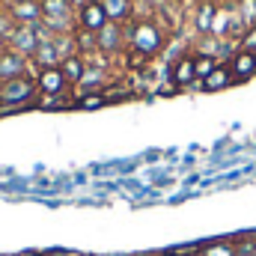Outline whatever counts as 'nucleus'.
<instances>
[{"label":"nucleus","mask_w":256,"mask_h":256,"mask_svg":"<svg viewBox=\"0 0 256 256\" xmlns=\"http://www.w3.org/2000/svg\"><path fill=\"white\" fill-rule=\"evenodd\" d=\"M122 27H126V45L134 48V51H140V54H146L149 60L164 54V48L170 42V36L158 27L155 18H131Z\"/></svg>","instance_id":"f257e3e1"},{"label":"nucleus","mask_w":256,"mask_h":256,"mask_svg":"<svg viewBox=\"0 0 256 256\" xmlns=\"http://www.w3.org/2000/svg\"><path fill=\"white\" fill-rule=\"evenodd\" d=\"M36 98H39L36 78H30V74L0 84V104H6V108H36Z\"/></svg>","instance_id":"f03ea898"},{"label":"nucleus","mask_w":256,"mask_h":256,"mask_svg":"<svg viewBox=\"0 0 256 256\" xmlns=\"http://www.w3.org/2000/svg\"><path fill=\"white\" fill-rule=\"evenodd\" d=\"M96 42H98V54L108 57V60H120V54L126 51V27L116 24V21H108L98 33H96Z\"/></svg>","instance_id":"7ed1b4c3"},{"label":"nucleus","mask_w":256,"mask_h":256,"mask_svg":"<svg viewBox=\"0 0 256 256\" xmlns=\"http://www.w3.org/2000/svg\"><path fill=\"white\" fill-rule=\"evenodd\" d=\"M24 74L36 78L39 68L30 63V57L18 54V51H12V48H3V51H0V84H3V80H15V78H24Z\"/></svg>","instance_id":"20e7f679"},{"label":"nucleus","mask_w":256,"mask_h":256,"mask_svg":"<svg viewBox=\"0 0 256 256\" xmlns=\"http://www.w3.org/2000/svg\"><path fill=\"white\" fill-rule=\"evenodd\" d=\"M74 24H78L80 30H92V33H98V30L108 24V12H104L102 0H86V3L74 12Z\"/></svg>","instance_id":"39448f33"},{"label":"nucleus","mask_w":256,"mask_h":256,"mask_svg":"<svg viewBox=\"0 0 256 256\" xmlns=\"http://www.w3.org/2000/svg\"><path fill=\"white\" fill-rule=\"evenodd\" d=\"M36 90H39V96H68L72 92V86H68L66 74L60 72V66L57 68H39Z\"/></svg>","instance_id":"423d86ee"},{"label":"nucleus","mask_w":256,"mask_h":256,"mask_svg":"<svg viewBox=\"0 0 256 256\" xmlns=\"http://www.w3.org/2000/svg\"><path fill=\"white\" fill-rule=\"evenodd\" d=\"M6 48L18 51V54H24V57H33V54H36V48H39V36H36L33 24H18V27L12 30V36H9Z\"/></svg>","instance_id":"0eeeda50"},{"label":"nucleus","mask_w":256,"mask_h":256,"mask_svg":"<svg viewBox=\"0 0 256 256\" xmlns=\"http://www.w3.org/2000/svg\"><path fill=\"white\" fill-rule=\"evenodd\" d=\"M214 15H218V3L214 0H196L194 15H191L194 36H208L212 33V24H214Z\"/></svg>","instance_id":"6e6552de"},{"label":"nucleus","mask_w":256,"mask_h":256,"mask_svg":"<svg viewBox=\"0 0 256 256\" xmlns=\"http://www.w3.org/2000/svg\"><path fill=\"white\" fill-rule=\"evenodd\" d=\"M6 9L15 18V24H39L42 21V0H15Z\"/></svg>","instance_id":"1a4fd4ad"},{"label":"nucleus","mask_w":256,"mask_h":256,"mask_svg":"<svg viewBox=\"0 0 256 256\" xmlns=\"http://www.w3.org/2000/svg\"><path fill=\"white\" fill-rule=\"evenodd\" d=\"M226 66H230L236 84H244V80H250L256 74V51H236V57Z\"/></svg>","instance_id":"9d476101"},{"label":"nucleus","mask_w":256,"mask_h":256,"mask_svg":"<svg viewBox=\"0 0 256 256\" xmlns=\"http://www.w3.org/2000/svg\"><path fill=\"white\" fill-rule=\"evenodd\" d=\"M170 80L179 86V90H188L196 84V72H194V54H185L179 57L176 63L170 66Z\"/></svg>","instance_id":"9b49d317"},{"label":"nucleus","mask_w":256,"mask_h":256,"mask_svg":"<svg viewBox=\"0 0 256 256\" xmlns=\"http://www.w3.org/2000/svg\"><path fill=\"white\" fill-rule=\"evenodd\" d=\"M232 84H236V78H232L230 66L220 63L206 80H200V90H202V92H220V90H226V86H232Z\"/></svg>","instance_id":"f8f14e48"},{"label":"nucleus","mask_w":256,"mask_h":256,"mask_svg":"<svg viewBox=\"0 0 256 256\" xmlns=\"http://www.w3.org/2000/svg\"><path fill=\"white\" fill-rule=\"evenodd\" d=\"M104 12H108V21H116V24H126L134 18V6L137 0H102Z\"/></svg>","instance_id":"ddd939ff"},{"label":"nucleus","mask_w":256,"mask_h":256,"mask_svg":"<svg viewBox=\"0 0 256 256\" xmlns=\"http://www.w3.org/2000/svg\"><path fill=\"white\" fill-rule=\"evenodd\" d=\"M74 48H78V54L84 57V60H92L96 54H98V42H96V33L92 30H80V27H74Z\"/></svg>","instance_id":"4468645a"},{"label":"nucleus","mask_w":256,"mask_h":256,"mask_svg":"<svg viewBox=\"0 0 256 256\" xmlns=\"http://www.w3.org/2000/svg\"><path fill=\"white\" fill-rule=\"evenodd\" d=\"M60 72L66 74V80H68V86L74 90L78 84H80V78H84V72H86V60L80 57V54H74V57H68L60 63Z\"/></svg>","instance_id":"2eb2a0df"},{"label":"nucleus","mask_w":256,"mask_h":256,"mask_svg":"<svg viewBox=\"0 0 256 256\" xmlns=\"http://www.w3.org/2000/svg\"><path fill=\"white\" fill-rule=\"evenodd\" d=\"M200 256H238V254H236V242H232V238H224V242H208V244H202Z\"/></svg>","instance_id":"dca6fc26"},{"label":"nucleus","mask_w":256,"mask_h":256,"mask_svg":"<svg viewBox=\"0 0 256 256\" xmlns=\"http://www.w3.org/2000/svg\"><path fill=\"white\" fill-rule=\"evenodd\" d=\"M218 60L214 57H206V54H194V72H196V80H206L214 68H218Z\"/></svg>","instance_id":"f3484780"},{"label":"nucleus","mask_w":256,"mask_h":256,"mask_svg":"<svg viewBox=\"0 0 256 256\" xmlns=\"http://www.w3.org/2000/svg\"><path fill=\"white\" fill-rule=\"evenodd\" d=\"M104 96L102 92H84V96H74V108L80 110H96V108H104Z\"/></svg>","instance_id":"a211bd4d"},{"label":"nucleus","mask_w":256,"mask_h":256,"mask_svg":"<svg viewBox=\"0 0 256 256\" xmlns=\"http://www.w3.org/2000/svg\"><path fill=\"white\" fill-rule=\"evenodd\" d=\"M236 9H238V15H242L244 27H254V24H256V0H238V3H236Z\"/></svg>","instance_id":"6ab92c4d"},{"label":"nucleus","mask_w":256,"mask_h":256,"mask_svg":"<svg viewBox=\"0 0 256 256\" xmlns=\"http://www.w3.org/2000/svg\"><path fill=\"white\" fill-rule=\"evenodd\" d=\"M238 51H256V24L244 30V36L238 39Z\"/></svg>","instance_id":"aec40b11"},{"label":"nucleus","mask_w":256,"mask_h":256,"mask_svg":"<svg viewBox=\"0 0 256 256\" xmlns=\"http://www.w3.org/2000/svg\"><path fill=\"white\" fill-rule=\"evenodd\" d=\"M176 92H179V86H176L173 80H170V84H161V86H158V96H176Z\"/></svg>","instance_id":"412c9836"},{"label":"nucleus","mask_w":256,"mask_h":256,"mask_svg":"<svg viewBox=\"0 0 256 256\" xmlns=\"http://www.w3.org/2000/svg\"><path fill=\"white\" fill-rule=\"evenodd\" d=\"M12 256H42V250H18V254H12Z\"/></svg>","instance_id":"4be33fe9"},{"label":"nucleus","mask_w":256,"mask_h":256,"mask_svg":"<svg viewBox=\"0 0 256 256\" xmlns=\"http://www.w3.org/2000/svg\"><path fill=\"white\" fill-rule=\"evenodd\" d=\"M152 256H176L173 250H158V254H152Z\"/></svg>","instance_id":"5701e85b"},{"label":"nucleus","mask_w":256,"mask_h":256,"mask_svg":"<svg viewBox=\"0 0 256 256\" xmlns=\"http://www.w3.org/2000/svg\"><path fill=\"white\" fill-rule=\"evenodd\" d=\"M12 3H15V0H0V6H3V9H6V6H12Z\"/></svg>","instance_id":"b1692460"},{"label":"nucleus","mask_w":256,"mask_h":256,"mask_svg":"<svg viewBox=\"0 0 256 256\" xmlns=\"http://www.w3.org/2000/svg\"><path fill=\"white\" fill-rule=\"evenodd\" d=\"M128 256H152V254H128Z\"/></svg>","instance_id":"393cba45"},{"label":"nucleus","mask_w":256,"mask_h":256,"mask_svg":"<svg viewBox=\"0 0 256 256\" xmlns=\"http://www.w3.org/2000/svg\"><path fill=\"white\" fill-rule=\"evenodd\" d=\"M220 3H238V0H220Z\"/></svg>","instance_id":"a878e982"},{"label":"nucleus","mask_w":256,"mask_h":256,"mask_svg":"<svg viewBox=\"0 0 256 256\" xmlns=\"http://www.w3.org/2000/svg\"><path fill=\"white\" fill-rule=\"evenodd\" d=\"M0 256H12V254H0Z\"/></svg>","instance_id":"bb28decb"},{"label":"nucleus","mask_w":256,"mask_h":256,"mask_svg":"<svg viewBox=\"0 0 256 256\" xmlns=\"http://www.w3.org/2000/svg\"><path fill=\"white\" fill-rule=\"evenodd\" d=\"M214 3H220V0H214Z\"/></svg>","instance_id":"cd10ccee"},{"label":"nucleus","mask_w":256,"mask_h":256,"mask_svg":"<svg viewBox=\"0 0 256 256\" xmlns=\"http://www.w3.org/2000/svg\"><path fill=\"white\" fill-rule=\"evenodd\" d=\"M0 9H3V6H0Z\"/></svg>","instance_id":"c85d7f7f"},{"label":"nucleus","mask_w":256,"mask_h":256,"mask_svg":"<svg viewBox=\"0 0 256 256\" xmlns=\"http://www.w3.org/2000/svg\"><path fill=\"white\" fill-rule=\"evenodd\" d=\"M254 256H256V254H254Z\"/></svg>","instance_id":"c756f323"}]
</instances>
